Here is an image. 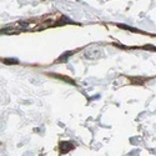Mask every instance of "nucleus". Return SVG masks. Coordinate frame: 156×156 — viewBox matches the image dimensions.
Instances as JSON below:
<instances>
[{"label": "nucleus", "instance_id": "f257e3e1", "mask_svg": "<svg viewBox=\"0 0 156 156\" xmlns=\"http://www.w3.org/2000/svg\"><path fill=\"white\" fill-rule=\"evenodd\" d=\"M73 149H74L73 142H61V144H60V152L61 154H66V152H69Z\"/></svg>", "mask_w": 156, "mask_h": 156}, {"label": "nucleus", "instance_id": "f03ea898", "mask_svg": "<svg viewBox=\"0 0 156 156\" xmlns=\"http://www.w3.org/2000/svg\"><path fill=\"white\" fill-rule=\"evenodd\" d=\"M4 62H6V64H9V65H11V64H18V60H14V59H5L4 60Z\"/></svg>", "mask_w": 156, "mask_h": 156}]
</instances>
